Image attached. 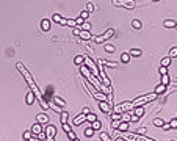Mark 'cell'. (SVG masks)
<instances>
[{
    "label": "cell",
    "mask_w": 177,
    "mask_h": 141,
    "mask_svg": "<svg viewBox=\"0 0 177 141\" xmlns=\"http://www.w3.org/2000/svg\"><path fill=\"white\" fill-rule=\"evenodd\" d=\"M16 69L22 74V77L25 79V81H27V86H28V89L31 91V93L35 94V97L39 101V103H41V107L44 108V110H47L49 108V103H47V101H46V97L42 96V93H41V89H39V86H38V83L35 81V79L31 77V74L28 72V69L24 66V63H16Z\"/></svg>",
    "instance_id": "cell-1"
},
{
    "label": "cell",
    "mask_w": 177,
    "mask_h": 141,
    "mask_svg": "<svg viewBox=\"0 0 177 141\" xmlns=\"http://www.w3.org/2000/svg\"><path fill=\"white\" fill-rule=\"evenodd\" d=\"M158 96L155 93H149V94H143V96H139L137 97L135 101H132V108H137V107H143V105H146V103L149 102H152V101H155Z\"/></svg>",
    "instance_id": "cell-2"
},
{
    "label": "cell",
    "mask_w": 177,
    "mask_h": 141,
    "mask_svg": "<svg viewBox=\"0 0 177 141\" xmlns=\"http://www.w3.org/2000/svg\"><path fill=\"white\" fill-rule=\"evenodd\" d=\"M113 35H115V30H113V28H108L105 33H102V35H99V36H94L93 41H94V43H97V44H103L105 41L110 39Z\"/></svg>",
    "instance_id": "cell-3"
},
{
    "label": "cell",
    "mask_w": 177,
    "mask_h": 141,
    "mask_svg": "<svg viewBox=\"0 0 177 141\" xmlns=\"http://www.w3.org/2000/svg\"><path fill=\"white\" fill-rule=\"evenodd\" d=\"M111 3L115 6H124L127 10H133L137 6V2L135 0H111Z\"/></svg>",
    "instance_id": "cell-4"
},
{
    "label": "cell",
    "mask_w": 177,
    "mask_h": 141,
    "mask_svg": "<svg viewBox=\"0 0 177 141\" xmlns=\"http://www.w3.org/2000/svg\"><path fill=\"white\" fill-rule=\"evenodd\" d=\"M83 64H85L86 67H88V69L91 71V72H94V75H99V71H97V64H96V63H94V61H93V60H91V58H89V57H86V55H85Z\"/></svg>",
    "instance_id": "cell-5"
},
{
    "label": "cell",
    "mask_w": 177,
    "mask_h": 141,
    "mask_svg": "<svg viewBox=\"0 0 177 141\" xmlns=\"http://www.w3.org/2000/svg\"><path fill=\"white\" fill-rule=\"evenodd\" d=\"M132 108V103L130 102H121L119 105H116L115 108H113V110H115V113H125V111H129Z\"/></svg>",
    "instance_id": "cell-6"
},
{
    "label": "cell",
    "mask_w": 177,
    "mask_h": 141,
    "mask_svg": "<svg viewBox=\"0 0 177 141\" xmlns=\"http://www.w3.org/2000/svg\"><path fill=\"white\" fill-rule=\"evenodd\" d=\"M44 133H46V138H55V135H57V127L52 125V124H49L46 129H44Z\"/></svg>",
    "instance_id": "cell-7"
},
{
    "label": "cell",
    "mask_w": 177,
    "mask_h": 141,
    "mask_svg": "<svg viewBox=\"0 0 177 141\" xmlns=\"http://www.w3.org/2000/svg\"><path fill=\"white\" fill-rule=\"evenodd\" d=\"M83 122H86V115H83V113H80L79 116H75V119L72 121V125H80V124H83Z\"/></svg>",
    "instance_id": "cell-8"
},
{
    "label": "cell",
    "mask_w": 177,
    "mask_h": 141,
    "mask_svg": "<svg viewBox=\"0 0 177 141\" xmlns=\"http://www.w3.org/2000/svg\"><path fill=\"white\" fill-rule=\"evenodd\" d=\"M30 132H31V135H33V136H36V138H38V135L41 133V132H42V127H41V124H38V122H36V124L31 125Z\"/></svg>",
    "instance_id": "cell-9"
},
{
    "label": "cell",
    "mask_w": 177,
    "mask_h": 141,
    "mask_svg": "<svg viewBox=\"0 0 177 141\" xmlns=\"http://www.w3.org/2000/svg\"><path fill=\"white\" fill-rule=\"evenodd\" d=\"M35 99H36V97H35V94L28 89V91H27V94H25V103H27V105H33Z\"/></svg>",
    "instance_id": "cell-10"
},
{
    "label": "cell",
    "mask_w": 177,
    "mask_h": 141,
    "mask_svg": "<svg viewBox=\"0 0 177 141\" xmlns=\"http://www.w3.org/2000/svg\"><path fill=\"white\" fill-rule=\"evenodd\" d=\"M36 122H38V124H47V122H49V116L46 115V113H39V115L36 116Z\"/></svg>",
    "instance_id": "cell-11"
},
{
    "label": "cell",
    "mask_w": 177,
    "mask_h": 141,
    "mask_svg": "<svg viewBox=\"0 0 177 141\" xmlns=\"http://www.w3.org/2000/svg\"><path fill=\"white\" fill-rule=\"evenodd\" d=\"M111 105H113V103H110V102H101V103H99V108H101L103 113H110L111 111Z\"/></svg>",
    "instance_id": "cell-12"
},
{
    "label": "cell",
    "mask_w": 177,
    "mask_h": 141,
    "mask_svg": "<svg viewBox=\"0 0 177 141\" xmlns=\"http://www.w3.org/2000/svg\"><path fill=\"white\" fill-rule=\"evenodd\" d=\"M52 19H53V22H57V24H60V25H66V21H67L64 17H61L58 13H55V14L52 16Z\"/></svg>",
    "instance_id": "cell-13"
},
{
    "label": "cell",
    "mask_w": 177,
    "mask_h": 141,
    "mask_svg": "<svg viewBox=\"0 0 177 141\" xmlns=\"http://www.w3.org/2000/svg\"><path fill=\"white\" fill-rule=\"evenodd\" d=\"M93 97L96 99V101H99V102H107V96H105L103 93H101V91H97V93L94 94Z\"/></svg>",
    "instance_id": "cell-14"
},
{
    "label": "cell",
    "mask_w": 177,
    "mask_h": 141,
    "mask_svg": "<svg viewBox=\"0 0 177 141\" xmlns=\"http://www.w3.org/2000/svg\"><path fill=\"white\" fill-rule=\"evenodd\" d=\"M52 99H53V103H57L58 107H64L66 105V102H64V99H61V97H58V96H52Z\"/></svg>",
    "instance_id": "cell-15"
},
{
    "label": "cell",
    "mask_w": 177,
    "mask_h": 141,
    "mask_svg": "<svg viewBox=\"0 0 177 141\" xmlns=\"http://www.w3.org/2000/svg\"><path fill=\"white\" fill-rule=\"evenodd\" d=\"M41 28H42L44 31H49V30H50V21L42 19V21H41Z\"/></svg>",
    "instance_id": "cell-16"
},
{
    "label": "cell",
    "mask_w": 177,
    "mask_h": 141,
    "mask_svg": "<svg viewBox=\"0 0 177 141\" xmlns=\"http://www.w3.org/2000/svg\"><path fill=\"white\" fill-rule=\"evenodd\" d=\"M85 86H86V88H88V91H89V93H91V96H94V94L97 93V89L94 88V86H93L91 83H89V81L86 80V79H85Z\"/></svg>",
    "instance_id": "cell-17"
},
{
    "label": "cell",
    "mask_w": 177,
    "mask_h": 141,
    "mask_svg": "<svg viewBox=\"0 0 177 141\" xmlns=\"http://www.w3.org/2000/svg\"><path fill=\"white\" fill-rule=\"evenodd\" d=\"M163 27H166V28H176V21L166 19L165 22H163Z\"/></svg>",
    "instance_id": "cell-18"
},
{
    "label": "cell",
    "mask_w": 177,
    "mask_h": 141,
    "mask_svg": "<svg viewBox=\"0 0 177 141\" xmlns=\"http://www.w3.org/2000/svg\"><path fill=\"white\" fill-rule=\"evenodd\" d=\"M127 53H129L130 57H135V58H138V57H141V55H143V52L139 50V49H132V50H130V52H127Z\"/></svg>",
    "instance_id": "cell-19"
},
{
    "label": "cell",
    "mask_w": 177,
    "mask_h": 141,
    "mask_svg": "<svg viewBox=\"0 0 177 141\" xmlns=\"http://www.w3.org/2000/svg\"><path fill=\"white\" fill-rule=\"evenodd\" d=\"M165 91H166V86L160 83V85H158V86H157L155 89H154V93H155L157 96H160V94H163V93H165Z\"/></svg>",
    "instance_id": "cell-20"
},
{
    "label": "cell",
    "mask_w": 177,
    "mask_h": 141,
    "mask_svg": "<svg viewBox=\"0 0 177 141\" xmlns=\"http://www.w3.org/2000/svg\"><path fill=\"white\" fill-rule=\"evenodd\" d=\"M79 36L81 39H93V36H91V33L89 31H85V30H80V33H79Z\"/></svg>",
    "instance_id": "cell-21"
},
{
    "label": "cell",
    "mask_w": 177,
    "mask_h": 141,
    "mask_svg": "<svg viewBox=\"0 0 177 141\" xmlns=\"http://www.w3.org/2000/svg\"><path fill=\"white\" fill-rule=\"evenodd\" d=\"M89 127H91V129L96 132V130H101V129H102V124H101V121H94V122H91V124H89Z\"/></svg>",
    "instance_id": "cell-22"
},
{
    "label": "cell",
    "mask_w": 177,
    "mask_h": 141,
    "mask_svg": "<svg viewBox=\"0 0 177 141\" xmlns=\"http://www.w3.org/2000/svg\"><path fill=\"white\" fill-rule=\"evenodd\" d=\"M119 132H127L129 130V122H119V125H118V129Z\"/></svg>",
    "instance_id": "cell-23"
},
{
    "label": "cell",
    "mask_w": 177,
    "mask_h": 141,
    "mask_svg": "<svg viewBox=\"0 0 177 141\" xmlns=\"http://www.w3.org/2000/svg\"><path fill=\"white\" fill-rule=\"evenodd\" d=\"M67 119H69V115H67L66 111H61V113H60V121H61V124H67Z\"/></svg>",
    "instance_id": "cell-24"
},
{
    "label": "cell",
    "mask_w": 177,
    "mask_h": 141,
    "mask_svg": "<svg viewBox=\"0 0 177 141\" xmlns=\"http://www.w3.org/2000/svg\"><path fill=\"white\" fill-rule=\"evenodd\" d=\"M83 60H85V55H77L74 58V63L77 66H81V64H83Z\"/></svg>",
    "instance_id": "cell-25"
},
{
    "label": "cell",
    "mask_w": 177,
    "mask_h": 141,
    "mask_svg": "<svg viewBox=\"0 0 177 141\" xmlns=\"http://www.w3.org/2000/svg\"><path fill=\"white\" fill-rule=\"evenodd\" d=\"M171 64V58L169 57H165V58H161V61H160V66H163V67H168Z\"/></svg>",
    "instance_id": "cell-26"
},
{
    "label": "cell",
    "mask_w": 177,
    "mask_h": 141,
    "mask_svg": "<svg viewBox=\"0 0 177 141\" xmlns=\"http://www.w3.org/2000/svg\"><path fill=\"white\" fill-rule=\"evenodd\" d=\"M49 103V108H52L53 111H57V113H61L63 110H61V107H58L57 103H53V102H47Z\"/></svg>",
    "instance_id": "cell-27"
},
{
    "label": "cell",
    "mask_w": 177,
    "mask_h": 141,
    "mask_svg": "<svg viewBox=\"0 0 177 141\" xmlns=\"http://www.w3.org/2000/svg\"><path fill=\"white\" fill-rule=\"evenodd\" d=\"M169 81H171V79H169V75H168V74H163L161 75V85L168 86V85H169Z\"/></svg>",
    "instance_id": "cell-28"
},
{
    "label": "cell",
    "mask_w": 177,
    "mask_h": 141,
    "mask_svg": "<svg viewBox=\"0 0 177 141\" xmlns=\"http://www.w3.org/2000/svg\"><path fill=\"white\" fill-rule=\"evenodd\" d=\"M101 63H102V64L110 66V67H118V66H119L118 63H115V61H108V60H101Z\"/></svg>",
    "instance_id": "cell-29"
},
{
    "label": "cell",
    "mask_w": 177,
    "mask_h": 141,
    "mask_svg": "<svg viewBox=\"0 0 177 141\" xmlns=\"http://www.w3.org/2000/svg\"><path fill=\"white\" fill-rule=\"evenodd\" d=\"M79 28H80V30H85V31H89V28H91V24H89V22H86V21H85L83 24H81V25L79 27Z\"/></svg>",
    "instance_id": "cell-30"
},
{
    "label": "cell",
    "mask_w": 177,
    "mask_h": 141,
    "mask_svg": "<svg viewBox=\"0 0 177 141\" xmlns=\"http://www.w3.org/2000/svg\"><path fill=\"white\" fill-rule=\"evenodd\" d=\"M86 121H88V122H94V121H97V116L94 115V113H88V115H86Z\"/></svg>",
    "instance_id": "cell-31"
},
{
    "label": "cell",
    "mask_w": 177,
    "mask_h": 141,
    "mask_svg": "<svg viewBox=\"0 0 177 141\" xmlns=\"http://www.w3.org/2000/svg\"><path fill=\"white\" fill-rule=\"evenodd\" d=\"M144 115V110H143V107H137L135 108V115L133 116H138V118H141Z\"/></svg>",
    "instance_id": "cell-32"
},
{
    "label": "cell",
    "mask_w": 177,
    "mask_h": 141,
    "mask_svg": "<svg viewBox=\"0 0 177 141\" xmlns=\"http://www.w3.org/2000/svg\"><path fill=\"white\" fill-rule=\"evenodd\" d=\"M93 135H94V130L88 125V127H86V130H85V136H86V138H91Z\"/></svg>",
    "instance_id": "cell-33"
},
{
    "label": "cell",
    "mask_w": 177,
    "mask_h": 141,
    "mask_svg": "<svg viewBox=\"0 0 177 141\" xmlns=\"http://www.w3.org/2000/svg\"><path fill=\"white\" fill-rule=\"evenodd\" d=\"M129 60H130V55H129L127 52H124V53L121 55V61H122V63H125V64H127V63H129Z\"/></svg>",
    "instance_id": "cell-34"
},
{
    "label": "cell",
    "mask_w": 177,
    "mask_h": 141,
    "mask_svg": "<svg viewBox=\"0 0 177 141\" xmlns=\"http://www.w3.org/2000/svg\"><path fill=\"white\" fill-rule=\"evenodd\" d=\"M101 141H111L110 135H108L107 132H101Z\"/></svg>",
    "instance_id": "cell-35"
},
{
    "label": "cell",
    "mask_w": 177,
    "mask_h": 141,
    "mask_svg": "<svg viewBox=\"0 0 177 141\" xmlns=\"http://www.w3.org/2000/svg\"><path fill=\"white\" fill-rule=\"evenodd\" d=\"M31 136H33V135H31V132H30V130H27V132H24V133H22V138H24L25 141H28Z\"/></svg>",
    "instance_id": "cell-36"
},
{
    "label": "cell",
    "mask_w": 177,
    "mask_h": 141,
    "mask_svg": "<svg viewBox=\"0 0 177 141\" xmlns=\"http://www.w3.org/2000/svg\"><path fill=\"white\" fill-rule=\"evenodd\" d=\"M165 122H163V119H160V118H157V119H154V125L155 127H161Z\"/></svg>",
    "instance_id": "cell-37"
},
{
    "label": "cell",
    "mask_w": 177,
    "mask_h": 141,
    "mask_svg": "<svg viewBox=\"0 0 177 141\" xmlns=\"http://www.w3.org/2000/svg\"><path fill=\"white\" fill-rule=\"evenodd\" d=\"M174 57H177V47H172L171 50H169V58L172 60Z\"/></svg>",
    "instance_id": "cell-38"
},
{
    "label": "cell",
    "mask_w": 177,
    "mask_h": 141,
    "mask_svg": "<svg viewBox=\"0 0 177 141\" xmlns=\"http://www.w3.org/2000/svg\"><path fill=\"white\" fill-rule=\"evenodd\" d=\"M66 25H67V27H74V28L77 27V24H75L74 19H67V21H66Z\"/></svg>",
    "instance_id": "cell-39"
},
{
    "label": "cell",
    "mask_w": 177,
    "mask_h": 141,
    "mask_svg": "<svg viewBox=\"0 0 177 141\" xmlns=\"http://www.w3.org/2000/svg\"><path fill=\"white\" fill-rule=\"evenodd\" d=\"M169 129H177V119L174 118V119H171L169 122Z\"/></svg>",
    "instance_id": "cell-40"
},
{
    "label": "cell",
    "mask_w": 177,
    "mask_h": 141,
    "mask_svg": "<svg viewBox=\"0 0 177 141\" xmlns=\"http://www.w3.org/2000/svg\"><path fill=\"white\" fill-rule=\"evenodd\" d=\"M86 11H88V13H91V11H94V5H93L91 2H88V3H86Z\"/></svg>",
    "instance_id": "cell-41"
},
{
    "label": "cell",
    "mask_w": 177,
    "mask_h": 141,
    "mask_svg": "<svg viewBox=\"0 0 177 141\" xmlns=\"http://www.w3.org/2000/svg\"><path fill=\"white\" fill-rule=\"evenodd\" d=\"M132 25H133V28H141V22H139V21H137V19H135L133 22H132Z\"/></svg>",
    "instance_id": "cell-42"
},
{
    "label": "cell",
    "mask_w": 177,
    "mask_h": 141,
    "mask_svg": "<svg viewBox=\"0 0 177 141\" xmlns=\"http://www.w3.org/2000/svg\"><path fill=\"white\" fill-rule=\"evenodd\" d=\"M80 17H81V19H83V21H86V19H88V17H89V13H88V11H83V13H81V14H80Z\"/></svg>",
    "instance_id": "cell-43"
},
{
    "label": "cell",
    "mask_w": 177,
    "mask_h": 141,
    "mask_svg": "<svg viewBox=\"0 0 177 141\" xmlns=\"http://www.w3.org/2000/svg\"><path fill=\"white\" fill-rule=\"evenodd\" d=\"M158 72H160L161 75H163V74H168V67H163V66H160V67H158Z\"/></svg>",
    "instance_id": "cell-44"
},
{
    "label": "cell",
    "mask_w": 177,
    "mask_h": 141,
    "mask_svg": "<svg viewBox=\"0 0 177 141\" xmlns=\"http://www.w3.org/2000/svg\"><path fill=\"white\" fill-rule=\"evenodd\" d=\"M67 136H69V140H72V141H74V140L77 138V136H75V133H74L72 130H69V132H67Z\"/></svg>",
    "instance_id": "cell-45"
},
{
    "label": "cell",
    "mask_w": 177,
    "mask_h": 141,
    "mask_svg": "<svg viewBox=\"0 0 177 141\" xmlns=\"http://www.w3.org/2000/svg\"><path fill=\"white\" fill-rule=\"evenodd\" d=\"M105 50L107 52H115L116 49H115V45H110V44H108V45H105Z\"/></svg>",
    "instance_id": "cell-46"
},
{
    "label": "cell",
    "mask_w": 177,
    "mask_h": 141,
    "mask_svg": "<svg viewBox=\"0 0 177 141\" xmlns=\"http://www.w3.org/2000/svg\"><path fill=\"white\" fill-rule=\"evenodd\" d=\"M61 125H63V130H64V132H66V133H67V132H69V130H72V129H71V125H69V124H61Z\"/></svg>",
    "instance_id": "cell-47"
},
{
    "label": "cell",
    "mask_w": 177,
    "mask_h": 141,
    "mask_svg": "<svg viewBox=\"0 0 177 141\" xmlns=\"http://www.w3.org/2000/svg\"><path fill=\"white\" fill-rule=\"evenodd\" d=\"M119 122H121L119 119H116V121H113V122H111V127H113V129H118V125H119Z\"/></svg>",
    "instance_id": "cell-48"
},
{
    "label": "cell",
    "mask_w": 177,
    "mask_h": 141,
    "mask_svg": "<svg viewBox=\"0 0 177 141\" xmlns=\"http://www.w3.org/2000/svg\"><path fill=\"white\" fill-rule=\"evenodd\" d=\"M119 118H121V115H119V113H113V115H111V119H113V121L119 119Z\"/></svg>",
    "instance_id": "cell-49"
},
{
    "label": "cell",
    "mask_w": 177,
    "mask_h": 141,
    "mask_svg": "<svg viewBox=\"0 0 177 141\" xmlns=\"http://www.w3.org/2000/svg\"><path fill=\"white\" fill-rule=\"evenodd\" d=\"M38 140H46V133H44V132H41V133L38 135Z\"/></svg>",
    "instance_id": "cell-50"
},
{
    "label": "cell",
    "mask_w": 177,
    "mask_h": 141,
    "mask_svg": "<svg viewBox=\"0 0 177 141\" xmlns=\"http://www.w3.org/2000/svg\"><path fill=\"white\" fill-rule=\"evenodd\" d=\"M138 119H139L138 116H132V118H130V122H138Z\"/></svg>",
    "instance_id": "cell-51"
},
{
    "label": "cell",
    "mask_w": 177,
    "mask_h": 141,
    "mask_svg": "<svg viewBox=\"0 0 177 141\" xmlns=\"http://www.w3.org/2000/svg\"><path fill=\"white\" fill-rule=\"evenodd\" d=\"M144 133H146V129H144V127L143 129H138V135H144Z\"/></svg>",
    "instance_id": "cell-52"
},
{
    "label": "cell",
    "mask_w": 177,
    "mask_h": 141,
    "mask_svg": "<svg viewBox=\"0 0 177 141\" xmlns=\"http://www.w3.org/2000/svg\"><path fill=\"white\" fill-rule=\"evenodd\" d=\"M88 113H91V111H89V107H85L83 108V115H88Z\"/></svg>",
    "instance_id": "cell-53"
},
{
    "label": "cell",
    "mask_w": 177,
    "mask_h": 141,
    "mask_svg": "<svg viewBox=\"0 0 177 141\" xmlns=\"http://www.w3.org/2000/svg\"><path fill=\"white\" fill-rule=\"evenodd\" d=\"M161 129H163V130H169V124H163Z\"/></svg>",
    "instance_id": "cell-54"
},
{
    "label": "cell",
    "mask_w": 177,
    "mask_h": 141,
    "mask_svg": "<svg viewBox=\"0 0 177 141\" xmlns=\"http://www.w3.org/2000/svg\"><path fill=\"white\" fill-rule=\"evenodd\" d=\"M79 33H80V28H74V35L79 36Z\"/></svg>",
    "instance_id": "cell-55"
},
{
    "label": "cell",
    "mask_w": 177,
    "mask_h": 141,
    "mask_svg": "<svg viewBox=\"0 0 177 141\" xmlns=\"http://www.w3.org/2000/svg\"><path fill=\"white\" fill-rule=\"evenodd\" d=\"M28 141H39V140H38V138H36V136H31V138H30Z\"/></svg>",
    "instance_id": "cell-56"
},
{
    "label": "cell",
    "mask_w": 177,
    "mask_h": 141,
    "mask_svg": "<svg viewBox=\"0 0 177 141\" xmlns=\"http://www.w3.org/2000/svg\"><path fill=\"white\" fill-rule=\"evenodd\" d=\"M46 141H55V140L53 138H46Z\"/></svg>",
    "instance_id": "cell-57"
},
{
    "label": "cell",
    "mask_w": 177,
    "mask_h": 141,
    "mask_svg": "<svg viewBox=\"0 0 177 141\" xmlns=\"http://www.w3.org/2000/svg\"><path fill=\"white\" fill-rule=\"evenodd\" d=\"M74 141H80V140H79V138H75V140H74Z\"/></svg>",
    "instance_id": "cell-58"
},
{
    "label": "cell",
    "mask_w": 177,
    "mask_h": 141,
    "mask_svg": "<svg viewBox=\"0 0 177 141\" xmlns=\"http://www.w3.org/2000/svg\"><path fill=\"white\" fill-rule=\"evenodd\" d=\"M155 2H158V0H155Z\"/></svg>",
    "instance_id": "cell-59"
}]
</instances>
